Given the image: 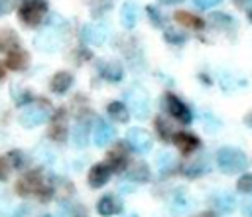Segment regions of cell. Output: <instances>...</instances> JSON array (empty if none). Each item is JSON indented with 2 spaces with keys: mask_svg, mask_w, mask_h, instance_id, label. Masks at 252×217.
Instances as JSON below:
<instances>
[{
  "mask_svg": "<svg viewBox=\"0 0 252 217\" xmlns=\"http://www.w3.org/2000/svg\"><path fill=\"white\" fill-rule=\"evenodd\" d=\"M126 217H138V215H136V213H130V215H126Z\"/></svg>",
  "mask_w": 252,
  "mask_h": 217,
  "instance_id": "43",
  "label": "cell"
},
{
  "mask_svg": "<svg viewBox=\"0 0 252 217\" xmlns=\"http://www.w3.org/2000/svg\"><path fill=\"white\" fill-rule=\"evenodd\" d=\"M114 138V128L110 126V122H106L104 118H98L94 122V128H93V140L98 148H104L110 140Z\"/></svg>",
  "mask_w": 252,
  "mask_h": 217,
  "instance_id": "12",
  "label": "cell"
},
{
  "mask_svg": "<svg viewBox=\"0 0 252 217\" xmlns=\"http://www.w3.org/2000/svg\"><path fill=\"white\" fill-rule=\"evenodd\" d=\"M171 142L179 148L181 154H191V152H195L197 148H201V140H199V136H195L193 132H185V130L175 132Z\"/></svg>",
  "mask_w": 252,
  "mask_h": 217,
  "instance_id": "10",
  "label": "cell"
},
{
  "mask_svg": "<svg viewBox=\"0 0 252 217\" xmlns=\"http://www.w3.org/2000/svg\"><path fill=\"white\" fill-rule=\"evenodd\" d=\"M106 37H108V26L106 24L96 22V24H87L83 28V39L91 45H102L106 41Z\"/></svg>",
  "mask_w": 252,
  "mask_h": 217,
  "instance_id": "9",
  "label": "cell"
},
{
  "mask_svg": "<svg viewBox=\"0 0 252 217\" xmlns=\"http://www.w3.org/2000/svg\"><path fill=\"white\" fill-rule=\"evenodd\" d=\"M110 174H112V170L108 168V164H104V162L94 164V166L89 170V176H87L89 185H91V187H94V189L102 187V185L110 180Z\"/></svg>",
  "mask_w": 252,
  "mask_h": 217,
  "instance_id": "11",
  "label": "cell"
},
{
  "mask_svg": "<svg viewBox=\"0 0 252 217\" xmlns=\"http://www.w3.org/2000/svg\"><path fill=\"white\" fill-rule=\"evenodd\" d=\"M173 18H175L177 24H181V26H185V28H189V30H203V28H205V20H201V18H197L195 14L185 12V10L175 12Z\"/></svg>",
  "mask_w": 252,
  "mask_h": 217,
  "instance_id": "21",
  "label": "cell"
},
{
  "mask_svg": "<svg viewBox=\"0 0 252 217\" xmlns=\"http://www.w3.org/2000/svg\"><path fill=\"white\" fill-rule=\"evenodd\" d=\"M163 37H165L167 43H173V45L185 43V34L179 32V30H175V28H167V30L163 32Z\"/></svg>",
  "mask_w": 252,
  "mask_h": 217,
  "instance_id": "29",
  "label": "cell"
},
{
  "mask_svg": "<svg viewBox=\"0 0 252 217\" xmlns=\"http://www.w3.org/2000/svg\"><path fill=\"white\" fill-rule=\"evenodd\" d=\"M244 122H246L248 126H252V112H248V114H246V118H244Z\"/></svg>",
  "mask_w": 252,
  "mask_h": 217,
  "instance_id": "40",
  "label": "cell"
},
{
  "mask_svg": "<svg viewBox=\"0 0 252 217\" xmlns=\"http://www.w3.org/2000/svg\"><path fill=\"white\" fill-rule=\"evenodd\" d=\"M248 20H250V22H252V8H250V10H248Z\"/></svg>",
  "mask_w": 252,
  "mask_h": 217,
  "instance_id": "42",
  "label": "cell"
},
{
  "mask_svg": "<svg viewBox=\"0 0 252 217\" xmlns=\"http://www.w3.org/2000/svg\"><path fill=\"white\" fill-rule=\"evenodd\" d=\"M211 203H213L215 211H219V213H230V211H234V207H236V199H234V195L228 193V191H219V193H215V195L211 197Z\"/></svg>",
  "mask_w": 252,
  "mask_h": 217,
  "instance_id": "17",
  "label": "cell"
},
{
  "mask_svg": "<svg viewBox=\"0 0 252 217\" xmlns=\"http://www.w3.org/2000/svg\"><path fill=\"white\" fill-rule=\"evenodd\" d=\"M163 105H165V110L169 112V116H173V120H177L181 124H189L193 120V114H191L189 107L179 97H175L173 93L163 95Z\"/></svg>",
  "mask_w": 252,
  "mask_h": 217,
  "instance_id": "5",
  "label": "cell"
},
{
  "mask_svg": "<svg viewBox=\"0 0 252 217\" xmlns=\"http://www.w3.org/2000/svg\"><path fill=\"white\" fill-rule=\"evenodd\" d=\"M49 138L55 140V142H63L67 138V118H65V110L59 108L51 120V126H49Z\"/></svg>",
  "mask_w": 252,
  "mask_h": 217,
  "instance_id": "14",
  "label": "cell"
},
{
  "mask_svg": "<svg viewBox=\"0 0 252 217\" xmlns=\"http://www.w3.org/2000/svg\"><path fill=\"white\" fill-rule=\"evenodd\" d=\"M69 215H71V217H87L89 213H87V209H85L83 205H77V203H75V205H71Z\"/></svg>",
  "mask_w": 252,
  "mask_h": 217,
  "instance_id": "36",
  "label": "cell"
},
{
  "mask_svg": "<svg viewBox=\"0 0 252 217\" xmlns=\"http://www.w3.org/2000/svg\"><path fill=\"white\" fill-rule=\"evenodd\" d=\"M154 126H156L158 136H159L163 142H171V140H173L175 130H173V124L169 122L167 116H158V118L154 120Z\"/></svg>",
  "mask_w": 252,
  "mask_h": 217,
  "instance_id": "25",
  "label": "cell"
},
{
  "mask_svg": "<svg viewBox=\"0 0 252 217\" xmlns=\"http://www.w3.org/2000/svg\"><path fill=\"white\" fill-rule=\"evenodd\" d=\"M126 144L134 150V152H140V154H148L152 150V136L148 130L140 128V126H132L128 132H126Z\"/></svg>",
  "mask_w": 252,
  "mask_h": 217,
  "instance_id": "6",
  "label": "cell"
},
{
  "mask_svg": "<svg viewBox=\"0 0 252 217\" xmlns=\"http://www.w3.org/2000/svg\"><path fill=\"white\" fill-rule=\"evenodd\" d=\"M0 47L8 53V51H12V49H16L18 47V37H16V34L14 32H2L0 34Z\"/></svg>",
  "mask_w": 252,
  "mask_h": 217,
  "instance_id": "28",
  "label": "cell"
},
{
  "mask_svg": "<svg viewBox=\"0 0 252 217\" xmlns=\"http://www.w3.org/2000/svg\"><path fill=\"white\" fill-rule=\"evenodd\" d=\"M217 166L222 174H238L244 172L248 166V158L242 150L232 146H222L217 152Z\"/></svg>",
  "mask_w": 252,
  "mask_h": 217,
  "instance_id": "1",
  "label": "cell"
},
{
  "mask_svg": "<svg viewBox=\"0 0 252 217\" xmlns=\"http://www.w3.org/2000/svg\"><path fill=\"white\" fill-rule=\"evenodd\" d=\"M193 2H195L197 8H201V10H209V8H213V6H219L222 0H193Z\"/></svg>",
  "mask_w": 252,
  "mask_h": 217,
  "instance_id": "35",
  "label": "cell"
},
{
  "mask_svg": "<svg viewBox=\"0 0 252 217\" xmlns=\"http://www.w3.org/2000/svg\"><path fill=\"white\" fill-rule=\"evenodd\" d=\"M126 107H128V110H130L136 118H140V120H144V118H148V116L152 114V101H150V95H148L142 87H132V89L126 91Z\"/></svg>",
  "mask_w": 252,
  "mask_h": 217,
  "instance_id": "3",
  "label": "cell"
},
{
  "mask_svg": "<svg viewBox=\"0 0 252 217\" xmlns=\"http://www.w3.org/2000/svg\"><path fill=\"white\" fill-rule=\"evenodd\" d=\"M146 12H148V16H150V20H152L154 26H163V16H161L154 6H148Z\"/></svg>",
  "mask_w": 252,
  "mask_h": 217,
  "instance_id": "33",
  "label": "cell"
},
{
  "mask_svg": "<svg viewBox=\"0 0 252 217\" xmlns=\"http://www.w3.org/2000/svg\"><path fill=\"white\" fill-rule=\"evenodd\" d=\"M126 178L130 180V181H150V178H152V172H150V166L146 164V162H134V164H130V168H126Z\"/></svg>",
  "mask_w": 252,
  "mask_h": 217,
  "instance_id": "18",
  "label": "cell"
},
{
  "mask_svg": "<svg viewBox=\"0 0 252 217\" xmlns=\"http://www.w3.org/2000/svg\"><path fill=\"white\" fill-rule=\"evenodd\" d=\"M47 118H49L47 108H45V107H37V105H33V107L24 108V112L20 114V124L26 126V128H33V126L43 124Z\"/></svg>",
  "mask_w": 252,
  "mask_h": 217,
  "instance_id": "8",
  "label": "cell"
},
{
  "mask_svg": "<svg viewBox=\"0 0 252 217\" xmlns=\"http://www.w3.org/2000/svg\"><path fill=\"white\" fill-rule=\"evenodd\" d=\"M106 112H108V116L110 118H114V120H118V122H126L130 116H128V107L122 103V101H112V103H108L106 105Z\"/></svg>",
  "mask_w": 252,
  "mask_h": 217,
  "instance_id": "27",
  "label": "cell"
},
{
  "mask_svg": "<svg viewBox=\"0 0 252 217\" xmlns=\"http://www.w3.org/2000/svg\"><path fill=\"white\" fill-rule=\"evenodd\" d=\"M71 85H73V75H71L69 71H57V73L51 77V81H49L51 91L57 93V95L67 93V91L71 89Z\"/></svg>",
  "mask_w": 252,
  "mask_h": 217,
  "instance_id": "19",
  "label": "cell"
},
{
  "mask_svg": "<svg viewBox=\"0 0 252 217\" xmlns=\"http://www.w3.org/2000/svg\"><path fill=\"white\" fill-rule=\"evenodd\" d=\"M209 22H211L217 30H222V32H232L234 26H236L234 18L228 16V14H224V12H213V14L209 16Z\"/></svg>",
  "mask_w": 252,
  "mask_h": 217,
  "instance_id": "22",
  "label": "cell"
},
{
  "mask_svg": "<svg viewBox=\"0 0 252 217\" xmlns=\"http://www.w3.org/2000/svg\"><path fill=\"white\" fill-rule=\"evenodd\" d=\"M173 205H175V209H177L179 213H183V211L187 209L189 199H187V195L183 193V189H177V191H175V195H173Z\"/></svg>",
  "mask_w": 252,
  "mask_h": 217,
  "instance_id": "32",
  "label": "cell"
},
{
  "mask_svg": "<svg viewBox=\"0 0 252 217\" xmlns=\"http://www.w3.org/2000/svg\"><path fill=\"white\" fill-rule=\"evenodd\" d=\"M106 164L112 172H126L128 168V148L126 142H118L114 148H110L106 156Z\"/></svg>",
  "mask_w": 252,
  "mask_h": 217,
  "instance_id": "7",
  "label": "cell"
},
{
  "mask_svg": "<svg viewBox=\"0 0 252 217\" xmlns=\"http://www.w3.org/2000/svg\"><path fill=\"white\" fill-rule=\"evenodd\" d=\"M16 189H18L20 195L37 193V195H41V199H49V195H51V191H53V189L45 183V180H43V176H41L39 170H30V172H26V174L18 180Z\"/></svg>",
  "mask_w": 252,
  "mask_h": 217,
  "instance_id": "2",
  "label": "cell"
},
{
  "mask_svg": "<svg viewBox=\"0 0 252 217\" xmlns=\"http://www.w3.org/2000/svg\"><path fill=\"white\" fill-rule=\"evenodd\" d=\"M35 45L39 49H45V51H53L61 45V34L55 30V28H49V30H43L37 39H35Z\"/></svg>",
  "mask_w": 252,
  "mask_h": 217,
  "instance_id": "15",
  "label": "cell"
},
{
  "mask_svg": "<svg viewBox=\"0 0 252 217\" xmlns=\"http://www.w3.org/2000/svg\"><path fill=\"white\" fill-rule=\"evenodd\" d=\"M14 2H16V0H0V16H4L6 12H10Z\"/></svg>",
  "mask_w": 252,
  "mask_h": 217,
  "instance_id": "37",
  "label": "cell"
},
{
  "mask_svg": "<svg viewBox=\"0 0 252 217\" xmlns=\"http://www.w3.org/2000/svg\"><path fill=\"white\" fill-rule=\"evenodd\" d=\"M236 189L240 193H252V174H242L236 180Z\"/></svg>",
  "mask_w": 252,
  "mask_h": 217,
  "instance_id": "31",
  "label": "cell"
},
{
  "mask_svg": "<svg viewBox=\"0 0 252 217\" xmlns=\"http://www.w3.org/2000/svg\"><path fill=\"white\" fill-rule=\"evenodd\" d=\"M0 77H2V69H0Z\"/></svg>",
  "mask_w": 252,
  "mask_h": 217,
  "instance_id": "44",
  "label": "cell"
},
{
  "mask_svg": "<svg viewBox=\"0 0 252 217\" xmlns=\"http://www.w3.org/2000/svg\"><path fill=\"white\" fill-rule=\"evenodd\" d=\"M10 170H12L10 158H8V156H2V158H0V180H8Z\"/></svg>",
  "mask_w": 252,
  "mask_h": 217,
  "instance_id": "34",
  "label": "cell"
},
{
  "mask_svg": "<svg viewBox=\"0 0 252 217\" xmlns=\"http://www.w3.org/2000/svg\"><path fill=\"white\" fill-rule=\"evenodd\" d=\"M47 12V2L45 0H24L20 4L18 16L26 26H37Z\"/></svg>",
  "mask_w": 252,
  "mask_h": 217,
  "instance_id": "4",
  "label": "cell"
},
{
  "mask_svg": "<svg viewBox=\"0 0 252 217\" xmlns=\"http://www.w3.org/2000/svg\"><path fill=\"white\" fill-rule=\"evenodd\" d=\"M98 73L102 75V79L110 81V83H120L124 77V69L118 61H100L98 63Z\"/></svg>",
  "mask_w": 252,
  "mask_h": 217,
  "instance_id": "16",
  "label": "cell"
},
{
  "mask_svg": "<svg viewBox=\"0 0 252 217\" xmlns=\"http://www.w3.org/2000/svg\"><path fill=\"white\" fill-rule=\"evenodd\" d=\"M209 170V166H207V158H197V160H193V162H187L183 168H181V172H183V176H187V178H201L205 172Z\"/></svg>",
  "mask_w": 252,
  "mask_h": 217,
  "instance_id": "24",
  "label": "cell"
},
{
  "mask_svg": "<svg viewBox=\"0 0 252 217\" xmlns=\"http://www.w3.org/2000/svg\"><path fill=\"white\" fill-rule=\"evenodd\" d=\"M138 14H140V8L136 2H126L122 4V10H120V22L126 30H132L138 22Z\"/></svg>",
  "mask_w": 252,
  "mask_h": 217,
  "instance_id": "20",
  "label": "cell"
},
{
  "mask_svg": "<svg viewBox=\"0 0 252 217\" xmlns=\"http://www.w3.org/2000/svg\"><path fill=\"white\" fill-rule=\"evenodd\" d=\"M201 217H217V213H215V211H211V213H203Z\"/></svg>",
  "mask_w": 252,
  "mask_h": 217,
  "instance_id": "41",
  "label": "cell"
},
{
  "mask_svg": "<svg viewBox=\"0 0 252 217\" xmlns=\"http://www.w3.org/2000/svg\"><path fill=\"white\" fill-rule=\"evenodd\" d=\"M159 4H165V6H171V4H179V2H183V0H158Z\"/></svg>",
  "mask_w": 252,
  "mask_h": 217,
  "instance_id": "39",
  "label": "cell"
},
{
  "mask_svg": "<svg viewBox=\"0 0 252 217\" xmlns=\"http://www.w3.org/2000/svg\"><path fill=\"white\" fill-rule=\"evenodd\" d=\"M89 132H91L89 120H87V118H81V120L75 124V128H73V142H75V146L85 148V146L89 144Z\"/></svg>",
  "mask_w": 252,
  "mask_h": 217,
  "instance_id": "23",
  "label": "cell"
},
{
  "mask_svg": "<svg viewBox=\"0 0 252 217\" xmlns=\"http://www.w3.org/2000/svg\"><path fill=\"white\" fill-rule=\"evenodd\" d=\"M26 63H28V55H26V51H22V49L16 47V49H12V51L6 53V65H8V69L20 71V69L26 67Z\"/></svg>",
  "mask_w": 252,
  "mask_h": 217,
  "instance_id": "26",
  "label": "cell"
},
{
  "mask_svg": "<svg viewBox=\"0 0 252 217\" xmlns=\"http://www.w3.org/2000/svg\"><path fill=\"white\" fill-rule=\"evenodd\" d=\"M96 211H98V215H102V217L118 215V213L122 211V201H120V197H116V195H112V193H106V195H102V197L98 199Z\"/></svg>",
  "mask_w": 252,
  "mask_h": 217,
  "instance_id": "13",
  "label": "cell"
},
{
  "mask_svg": "<svg viewBox=\"0 0 252 217\" xmlns=\"http://www.w3.org/2000/svg\"><path fill=\"white\" fill-rule=\"evenodd\" d=\"M244 215L252 217V199H248V201L244 203Z\"/></svg>",
  "mask_w": 252,
  "mask_h": 217,
  "instance_id": "38",
  "label": "cell"
},
{
  "mask_svg": "<svg viewBox=\"0 0 252 217\" xmlns=\"http://www.w3.org/2000/svg\"><path fill=\"white\" fill-rule=\"evenodd\" d=\"M173 164H175V160H173V156H171V154L163 152V154H159V156H158V168H159V172H161V174H167L169 170H173Z\"/></svg>",
  "mask_w": 252,
  "mask_h": 217,
  "instance_id": "30",
  "label": "cell"
}]
</instances>
